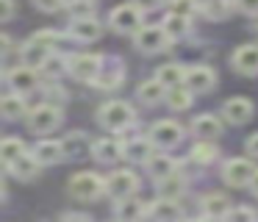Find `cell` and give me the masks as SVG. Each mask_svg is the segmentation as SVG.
<instances>
[{"label": "cell", "mask_w": 258, "mask_h": 222, "mask_svg": "<svg viewBox=\"0 0 258 222\" xmlns=\"http://www.w3.org/2000/svg\"><path fill=\"white\" fill-rule=\"evenodd\" d=\"M191 133L197 139H217L222 133V122L217 120L214 114H200L191 120Z\"/></svg>", "instance_id": "cell-22"}, {"label": "cell", "mask_w": 258, "mask_h": 222, "mask_svg": "<svg viewBox=\"0 0 258 222\" xmlns=\"http://www.w3.org/2000/svg\"><path fill=\"white\" fill-rule=\"evenodd\" d=\"M180 214H183V211H180V205L175 197H161V194H158V200L150 205V216L158 222H172V219H178Z\"/></svg>", "instance_id": "cell-21"}, {"label": "cell", "mask_w": 258, "mask_h": 222, "mask_svg": "<svg viewBox=\"0 0 258 222\" xmlns=\"http://www.w3.org/2000/svg\"><path fill=\"white\" fill-rule=\"evenodd\" d=\"M97 122H100L106 131H111V133H122V131H128V128L136 122V111H134V105L125 103V100H111V103L100 105V111H97Z\"/></svg>", "instance_id": "cell-1"}, {"label": "cell", "mask_w": 258, "mask_h": 222, "mask_svg": "<svg viewBox=\"0 0 258 222\" xmlns=\"http://www.w3.org/2000/svg\"><path fill=\"white\" fill-rule=\"evenodd\" d=\"M186 86L191 89V92H211L214 86H217V72L211 70V67L206 64H195V67H186Z\"/></svg>", "instance_id": "cell-11"}, {"label": "cell", "mask_w": 258, "mask_h": 222, "mask_svg": "<svg viewBox=\"0 0 258 222\" xmlns=\"http://www.w3.org/2000/svg\"><path fill=\"white\" fill-rule=\"evenodd\" d=\"M236 3H239V9L244 11V14H250V17L258 14V0H236Z\"/></svg>", "instance_id": "cell-41"}, {"label": "cell", "mask_w": 258, "mask_h": 222, "mask_svg": "<svg viewBox=\"0 0 258 222\" xmlns=\"http://www.w3.org/2000/svg\"><path fill=\"white\" fill-rule=\"evenodd\" d=\"M217 155H219V147L211 139H197V144L191 147V158L197 164H211V161H217Z\"/></svg>", "instance_id": "cell-36"}, {"label": "cell", "mask_w": 258, "mask_h": 222, "mask_svg": "<svg viewBox=\"0 0 258 222\" xmlns=\"http://www.w3.org/2000/svg\"><path fill=\"white\" fill-rule=\"evenodd\" d=\"M64 150H67V158H84V155H89V139L81 131H75L64 139Z\"/></svg>", "instance_id": "cell-35"}, {"label": "cell", "mask_w": 258, "mask_h": 222, "mask_svg": "<svg viewBox=\"0 0 258 222\" xmlns=\"http://www.w3.org/2000/svg\"><path fill=\"white\" fill-rule=\"evenodd\" d=\"M39 75L42 72L36 70V67H28V64L20 61V67H14V70L6 72V83H9V89H14V92H20V94H31V92L39 89Z\"/></svg>", "instance_id": "cell-8"}, {"label": "cell", "mask_w": 258, "mask_h": 222, "mask_svg": "<svg viewBox=\"0 0 258 222\" xmlns=\"http://www.w3.org/2000/svg\"><path fill=\"white\" fill-rule=\"evenodd\" d=\"M0 108H3V117L6 120H20V117H28V105H25V94L12 92L0 100Z\"/></svg>", "instance_id": "cell-27"}, {"label": "cell", "mask_w": 258, "mask_h": 222, "mask_svg": "<svg viewBox=\"0 0 258 222\" xmlns=\"http://www.w3.org/2000/svg\"><path fill=\"white\" fill-rule=\"evenodd\" d=\"M228 211H230V200L225 194L214 192L203 197V216H208V219H225Z\"/></svg>", "instance_id": "cell-23"}, {"label": "cell", "mask_w": 258, "mask_h": 222, "mask_svg": "<svg viewBox=\"0 0 258 222\" xmlns=\"http://www.w3.org/2000/svg\"><path fill=\"white\" fill-rule=\"evenodd\" d=\"M67 192L73 194L75 200H81V203H92V200H100L103 194H106V178L97 175V172H75L73 178H70V186Z\"/></svg>", "instance_id": "cell-2"}, {"label": "cell", "mask_w": 258, "mask_h": 222, "mask_svg": "<svg viewBox=\"0 0 258 222\" xmlns=\"http://www.w3.org/2000/svg\"><path fill=\"white\" fill-rule=\"evenodd\" d=\"M191 100H195V92L186 83H178V86H172L167 92V105L172 111H186L191 105Z\"/></svg>", "instance_id": "cell-30"}, {"label": "cell", "mask_w": 258, "mask_h": 222, "mask_svg": "<svg viewBox=\"0 0 258 222\" xmlns=\"http://www.w3.org/2000/svg\"><path fill=\"white\" fill-rule=\"evenodd\" d=\"M230 64L241 75H258V44H241L233 53Z\"/></svg>", "instance_id": "cell-17"}, {"label": "cell", "mask_w": 258, "mask_h": 222, "mask_svg": "<svg viewBox=\"0 0 258 222\" xmlns=\"http://www.w3.org/2000/svg\"><path fill=\"white\" fill-rule=\"evenodd\" d=\"M92 155L100 164H114V161L125 158V142H119V139H97L92 144Z\"/></svg>", "instance_id": "cell-15"}, {"label": "cell", "mask_w": 258, "mask_h": 222, "mask_svg": "<svg viewBox=\"0 0 258 222\" xmlns=\"http://www.w3.org/2000/svg\"><path fill=\"white\" fill-rule=\"evenodd\" d=\"M117 219H142V216H150V205L145 200H136L134 194L125 200H117V208H114Z\"/></svg>", "instance_id": "cell-19"}, {"label": "cell", "mask_w": 258, "mask_h": 222, "mask_svg": "<svg viewBox=\"0 0 258 222\" xmlns=\"http://www.w3.org/2000/svg\"><path fill=\"white\" fill-rule=\"evenodd\" d=\"M136 6H139L142 11H153V9H158V6L164 3V0H134Z\"/></svg>", "instance_id": "cell-44"}, {"label": "cell", "mask_w": 258, "mask_h": 222, "mask_svg": "<svg viewBox=\"0 0 258 222\" xmlns=\"http://www.w3.org/2000/svg\"><path fill=\"white\" fill-rule=\"evenodd\" d=\"M156 78H158V81H161L167 89H172V86H178V83L186 81V67H183V64H164V67H158Z\"/></svg>", "instance_id": "cell-33"}, {"label": "cell", "mask_w": 258, "mask_h": 222, "mask_svg": "<svg viewBox=\"0 0 258 222\" xmlns=\"http://www.w3.org/2000/svg\"><path fill=\"white\" fill-rule=\"evenodd\" d=\"M136 189H139V178L131 170H117L106 178V194L111 200H125L131 194H136Z\"/></svg>", "instance_id": "cell-9"}, {"label": "cell", "mask_w": 258, "mask_h": 222, "mask_svg": "<svg viewBox=\"0 0 258 222\" xmlns=\"http://www.w3.org/2000/svg\"><path fill=\"white\" fill-rule=\"evenodd\" d=\"M34 155L42 161V166H53L61 158H67V150H64V142H56V139H39L34 144Z\"/></svg>", "instance_id": "cell-16"}, {"label": "cell", "mask_w": 258, "mask_h": 222, "mask_svg": "<svg viewBox=\"0 0 258 222\" xmlns=\"http://www.w3.org/2000/svg\"><path fill=\"white\" fill-rule=\"evenodd\" d=\"M67 14L73 20H81V17H95V0H70L67 3Z\"/></svg>", "instance_id": "cell-37"}, {"label": "cell", "mask_w": 258, "mask_h": 222, "mask_svg": "<svg viewBox=\"0 0 258 222\" xmlns=\"http://www.w3.org/2000/svg\"><path fill=\"white\" fill-rule=\"evenodd\" d=\"M61 219H81V222H89V214H75V211H67V214H61Z\"/></svg>", "instance_id": "cell-45"}, {"label": "cell", "mask_w": 258, "mask_h": 222, "mask_svg": "<svg viewBox=\"0 0 258 222\" xmlns=\"http://www.w3.org/2000/svg\"><path fill=\"white\" fill-rule=\"evenodd\" d=\"M50 53H53L50 44H47L45 39H39V36L34 33V36H31L28 42H25L23 47H20V61H23V64H28V67H36V70H39V67L45 64V59H47Z\"/></svg>", "instance_id": "cell-13"}, {"label": "cell", "mask_w": 258, "mask_h": 222, "mask_svg": "<svg viewBox=\"0 0 258 222\" xmlns=\"http://www.w3.org/2000/svg\"><path fill=\"white\" fill-rule=\"evenodd\" d=\"M142 22H145V11L136 3H122L108 14V25L117 33H136L142 28Z\"/></svg>", "instance_id": "cell-5"}, {"label": "cell", "mask_w": 258, "mask_h": 222, "mask_svg": "<svg viewBox=\"0 0 258 222\" xmlns=\"http://www.w3.org/2000/svg\"><path fill=\"white\" fill-rule=\"evenodd\" d=\"M153 153H156V144H153L150 136H139V139H131V142H125V158H128V161L147 164Z\"/></svg>", "instance_id": "cell-20"}, {"label": "cell", "mask_w": 258, "mask_h": 222, "mask_svg": "<svg viewBox=\"0 0 258 222\" xmlns=\"http://www.w3.org/2000/svg\"><path fill=\"white\" fill-rule=\"evenodd\" d=\"M147 172H150L153 181H161V178L172 175V172H178V164H175L172 155H164V153H153L150 161H147Z\"/></svg>", "instance_id": "cell-24"}, {"label": "cell", "mask_w": 258, "mask_h": 222, "mask_svg": "<svg viewBox=\"0 0 258 222\" xmlns=\"http://www.w3.org/2000/svg\"><path fill=\"white\" fill-rule=\"evenodd\" d=\"M34 6L45 14H56V11L67 9V0H34Z\"/></svg>", "instance_id": "cell-39"}, {"label": "cell", "mask_w": 258, "mask_h": 222, "mask_svg": "<svg viewBox=\"0 0 258 222\" xmlns=\"http://www.w3.org/2000/svg\"><path fill=\"white\" fill-rule=\"evenodd\" d=\"M28 128L34 133H50V131H56L58 125H61V108H58L56 103H39V105H34V108H28Z\"/></svg>", "instance_id": "cell-4"}, {"label": "cell", "mask_w": 258, "mask_h": 222, "mask_svg": "<svg viewBox=\"0 0 258 222\" xmlns=\"http://www.w3.org/2000/svg\"><path fill=\"white\" fill-rule=\"evenodd\" d=\"M156 189H158V194H161V197H175V200H178L180 194L186 192V178L180 175V172H172V175L156 181Z\"/></svg>", "instance_id": "cell-28"}, {"label": "cell", "mask_w": 258, "mask_h": 222, "mask_svg": "<svg viewBox=\"0 0 258 222\" xmlns=\"http://www.w3.org/2000/svg\"><path fill=\"white\" fill-rule=\"evenodd\" d=\"M103 56L97 53H81V56H73L70 59V75L75 81H84V83H95V78L100 75L103 70Z\"/></svg>", "instance_id": "cell-6"}, {"label": "cell", "mask_w": 258, "mask_h": 222, "mask_svg": "<svg viewBox=\"0 0 258 222\" xmlns=\"http://www.w3.org/2000/svg\"><path fill=\"white\" fill-rule=\"evenodd\" d=\"M23 153H28V147H25V142H23V139L6 136L3 142H0V161H3V166H9L12 161H17Z\"/></svg>", "instance_id": "cell-32"}, {"label": "cell", "mask_w": 258, "mask_h": 222, "mask_svg": "<svg viewBox=\"0 0 258 222\" xmlns=\"http://www.w3.org/2000/svg\"><path fill=\"white\" fill-rule=\"evenodd\" d=\"M191 17H183V14H172V11H169L167 17H164V22L161 25L167 28V33H169V39H183V36H189V31H191Z\"/></svg>", "instance_id": "cell-29"}, {"label": "cell", "mask_w": 258, "mask_h": 222, "mask_svg": "<svg viewBox=\"0 0 258 222\" xmlns=\"http://www.w3.org/2000/svg\"><path fill=\"white\" fill-rule=\"evenodd\" d=\"M6 170H9V175H14L17 181H34V178L39 175V170H42V161L36 158L34 150H31V153H23L17 161H12Z\"/></svg>", "instance_id": "cell-14"}, {"label": "cell", "mask_w": 258, "mask_h": 222, "mask_svg": "<svg viewBox=\"0 0 258 222\" xmlns=\"http://www.w3.org/2000/svg\"><path fill=\"white\" fill-rule=\"evenodd\" d=\"M39 72H42L45 78H53V81H56V78H61L64 72H70V61L64 59L61 53H50V56L45 59V64L39 67Z\"/></svg>", "instance_id": "cell-34"}, {"label": "cell", "mask_w": 258, "mask_h": 222, "mask_svg": "<svg viewBox=\"0 0 258 222\" xmlns=\"http://www.w3.org/2000/svg\"><path fill=\"white\" fill-rule=\"evenodd\" d=\"M236 6H239L236 0H203L200 14L208 17V20H214V22H219V20H225V17L233 14Z\"/></svg>", "instance_id": "cell-26"}, {"label": "cell", "mask_w": 258, "mask_h": 222, "mask_svg": "<svg viewBox=\"0 0 258 222\" xmlns=\"http://www.w3.org/2000/svg\"><path fill=\"white\" fill-rule=\"evenodd\" d=\"M122 78H125L122 67H117V64H114L111 70H108V67H106V61H103V70H100V75L95 78V86L100 89V92H111V89H117L119 83H122Z\"/></svg>", "instance_id": "cell-31"}, {"label": "cell", "mask_w": 258, "mask_h": 222, "mask_svg": "<svg viewBox=\"0 0 258 222\" xmlns=\"http://www.w3.org/2000/svg\"><path fill=\"white\" fill-rule=\"evenodd\" d=\"M0 6H3V22H9L14 17V0H0Z\"/></svg>", "instance_id": "cell-43"}, {"label": "cell", "mask_w": 258, "mask_h": 222, "mask_svg": "<svg viewBox=\"0 0 258 222\" xmlns=\"http://www.w3.org/2000/svg\"><path fill=\"white\" fill-rule=\"evenodd\" d=\"M169 3V11L172 14H183V17H195L200 11V0H167Z\"/></svg>", "instance_id": "cell-38"}, {"label": "cell", "mask_w": 258, "mask_h": 222, "mask_svg": "<svg viewBox=\"0 0 258 222\" xmlns=\"http://www.w3.org/2000/svg\"><path fill=\"white\" fill-rule=\"evenodd\" d=\"M67 36H73L75 42H95V39L103 36V22L97 17H81V20H73L67 28Z\"/></svg>", "instance_id": "cell-12"}, {"label": "cell", "mask_w": 258, "mask_h": 222, "mask_svg": "<svg viewBox=\"0 0 258 222\" xmlns=\"http://www.w3.org/2000/svg\"><path fill=\"white\" fill-rule=\"evenodd\" d=\"M167 92H169V89L164 86L158 78H153V81H145L139 89H136V94H139V100H142L145 105H158L161 100H167Z\"/></svg>", "instance_id": "cell-25"}, {"label": "cell", "mask_w": 258, "mask_h": 222, "mask_svg": "<svg viewBox=\"0 0 258 222\" xmlns=\"http://www.w3.org/2000/svg\"><path fill=\"white\" fill-rule=\"evenodd\" d=\"M250 192L258 197V170H255V175H252V181H250Z\"/></svg>", "instance_id": "cell-46"}, {"label": "cell", "mask_w": 258, "mask_h": 222, "mask_svg": "<svg viewBox=\"0 0 258 222\" xmlns=\"http://www.w3.org/2000/svg\"><path fill=\"white\" fill-rule=\"evenodd\" d=\"M134 42L145 56H156V53H164L172 39H169V33L164 25H142L139 31L134 33Z\"/></svg>", "instance_id": "cell-3"}, {"label": "cell", "mask_w": 258, "mask_h": 222, "mask_svg": "<svg viewBox=\"0 0 258 222\" xmlns=\"http://www.w3.org/2000/svg\"><path fill=\"white\" fill-rule=\"evenodd\" d=\"M252 175H255V164H252L250 158H230V161H225V166H222L225 183L233 186V189L250 186Z\"/></svg>", "instance_id": "cell-10"}, {"label": "cell", "mask_w": 258, "mask_h": 222, "mask_svg": "<svg viewBox=\"0 0 258 222\" xmlns=\"http://www.w3.org/2000/svg\"><path fill=\"white\" fill-rule=\"evenodd\" d=\"M255 216H258V214H255L252 208H244V205H241V208H230L225 219H255Z\"/></svg>", "instance_id": "cell-40"}, {"label": "cell", "mask_w": 258, "mask_h": 222, "mask_svg": "<svg viewBox=\"0 0 258 222\" xmlns=\"http://www.w3.org/2000/svg\"><path fill=\"white\" fill-rule=\"evenodd\" d=\"M150 139L158 150H172L183 142V125L175 120H158L150 128Z\"/></svg>", "instance_id": "cell-7"}, {"label": "cell", "mask_w": 258, "mask_h": 222, "mask_svg": "<svg viewBox=\"0 0 258 222\" xmlns=\"http://www.w3.org/2000/svg\"><path fill=\"white\" fill-rule=\"evenodd\" d=\"M222 117L230 125H244V122L252 120V103L247 97H230L222 105Z\"/></svg>", "instance_id": "cell-18"}, {"label": "cell", "mask_w": 258, "mask_h": 222, "mask_svg": "<svg viewBox=\"0 0 258 222\" xmlns=\"http://www.w3.org/2000/svg\"><path fill=\"white\" fill-rule=\"evenodd\" d=\"M244 150H247V155H250V158H258V133H252V136L247 139Z\"/></svg>", "instance_id": "cell-42"}]
</instances>
